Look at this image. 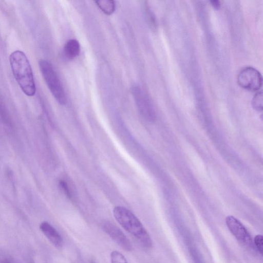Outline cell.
<instances>
[{"mask_svg": "<svg viewBox=\"0 0 263 263\" xmlns=\"http://www.w3.org/2000/svg\"><path fill=\"white\" fill-rule=\"evenodd\" d=\"M59 185L64 192L66 196L69 198H71L72 195L71 190L67 183L65 181L61 180L59 182Z\"/></svg>", "mask_w": 263, "mask_h": 263, "instance_id": "cell-15", "label": "cell"}, {"mask_svg": "<svg viewBox=\"0 0 263 263\" xmlns=\"http://www.w3.org/2000/svg\"><path fill=\"white\" fill-rule=\"evenodd\" d=\"M41 72L50 91L60 104H65L66 98L61 81L51 64L46 60L39 62Z\"/></svg>", "mask_w": 263, "mask_h": 263, "instance_id": "cell-3", "label": "cell"}, {"mask_svg": "<svg viewBox=\"0 0 263 263\" xmlns=\"http://www.w3.org/2000/svg\"><path fill=\"white\" fill-rule=\"evenodd\" d=\"M40 228L49 241L56 248H61L63 246V239L60 234L49 223L42 222Z\"/></svg>", "mask_w": 263, "mask_h": 263, "instance_id": "cell-8", "label": "cell"}, {"mask_svg": "<svg viewBox=\"0 0 263 263\" xmlns=\"http://www.w3.org/2000/svg\"><path fill=\"white\" fill-rule=\"evenodd\" d=\"M131 92L140 114L146 120L153 121L155 118V111L145 92L138 85L132 87Z\"/></svg>", "mask_w": 263, "mask_h": 263, "instance_id": "cell-5", "label": "cell"}, {"mask_svg": "<svg viewBox=\"0 0 263 263\" xmlns=\"http://www.w3.org/2000/svg\"><path fill=\"white\" fill-rule=\"evenodd\" d=\"M102 228L103 230L122 249L127 251H131L133 250L130 241L115 225L109 222H105Z\"/></svg>", "mask_w": 263, "mask_h": 263, "instance_id": "cell-7", "label": "cell"}, {"mask_svg": "<svg viewBox=\"0 0 263 263\" xmlns=\"http://www.w3.org/2000/svg\"><path fill=\"white\" fill-rule=\"evenodd\" d=\"M237 82L240 86L251 91L260 89L262 79L258 70L251 66H247L240 70L237 76Z\"/></svg>", "mask_w": 263, "mask_h": 263, "instance_id": "cell-4", "label": "cell"}, {"mask_svg": "<svg viewBox=\"0 0 263 263\" xmlns=\"http://www.w3.org/2000/svg\"><path fill=\"white\" fill-rule=\"evenodd\" d=\"M226 223L231 233L238 240L246 246L252 245L251 236L239 220L230 215L226 218Z\"/></svg>", "mask_w": 263, "mask_h": 263, "instance_id": "cell-6", "label": "cell"}, {"mask_svg": "<svg viewBox=\"0 0 263 263\" xmlns=\"http://www.w3.org/2000/svg\"><path fill=\"white\" fill-rule=\"evenodd\" d=\"M110 257L111 263H128L124 256L117 251H112Z\"/></svg>", "mask_w": 263, "mask_h": 263, "instance_id": "cell-13", "label": "cell"}, {"mask_svg": "<svg viewBox=\"0 0 263 263\" xmlns=\"http://www.w3.org/2000/svg\"><path fill=\"white\" fill-rule=\"evenodd\" d=\"M210 3L213 7L216 9H218L220 7V4L219 1L212 0L210 1Z\"/></svg>", "mask_w": 263, "mask_h": 263, "instance_id": "cell-16", "label": "cell"}, {"mask_svg": "<svg viewBox=\"0 0 263 263\" xmlns=\"http://www.w3.org/2000/svg\"><path fill=\"white\" fill-rule=\"evenodd\" d=\"M91 263H96V262H95L94 261H92Z\"/></svg>", "mask_w": 263, "mask_h": 263, "instance_id": "cell-18", "label": "cell"}, {"mask_svg": "<svg viewBox=\"0 0 263 263\" xmlns=\"http://www.w3.org/2000/svg\"><path fill=\"white\" fill-rule=\"evenodd\" d=\"M254 244L256 248L262 255L263 252V237L261 235H257L254 238Z\"/></svg>", "mask_w": 263, "mask_h": 263, "instance_id": "cell-14", "label": "cell"}, {"mask_svg": "<svg viewBox=\"0 0 263 263\" xmlns=\"http://www.w3.org/2000/svg\"><path fill=\"white\" fill-rule=\"evenodd\" d=\"M1 263H15V262H13L10 260H7V259H5V260H3Z\"/></svg>", "mask_w": 263, "mask_h": 263, "instance_id": "cell-17", "label": "cell"}, {"mask_svg": "<svg viewBox=\"0 0 263 263\" xmlns=\"http://www.w3.org/2000/svg\"><path fill=\"white\" fill-rule=\"evenodd\" d=\"M80 51V46L79 42L75 39L68 40L64 47L65 55L69 59L77 57Z\"/></svg>", "mask_w": 263, "mask_h": 263, "instance_id": "cell-9", "label": "cell"}, {"mask_svg": "<svg viewBox=\"0 0 263 263\" xmlns=\"http://www.w3.org/2000/svg\"><path fill=\"white\" fill-rule=\"evenodd\" d=\"M9 62L13 76L22 91L27 96H33L36 91L32 68L26 55L21 50L12 52Z\"/></svg>", "mask_w": 263, "mask_h": 263, "instance_id": "cell-1", "label": "cell"}, {"mask_svg": "<svg viewBox=\"0 0 263 263\" xmlns=\"http://www.w3.org/2000/svg\"><path fill=\"white\" fill-rule=\"evenodd\" d=\"M252 104L254 109L261 111L262 109V92L259 91L253 97Z\"/></svg>", "mask_w": 263, "mask_h": 263, "instance_id": "cell-11", "label": "cell"}, {"mask_svg": "<svg viewBox=\"0 0 263 263\" xmlns=\"http://www.w3.org/2000/svg\"><path fill=\"white\" fill-rule=\"evenodd\" d=\"M98 7L106 14L110 15L116 9L115 1L111 0H100L95 1Z\"/></svg>", "mask_w": 263, "mask_h": 263, "instance_id": "cell-10", "label": "cell"}, {"mask_svg": "<svg viewBox=\"0 0 263 263\" xmlns=\"http://www.w3.org/2000/svg\"><path fill=\"white\" fill-rule=\"evenodd\" d=\"M113 214L118 223L128 233L134 236L143 247L150 248L152 246V240L140 221L127 208L115 206Z\"/></svg>", "mask_w": 263, "mask_h": 263, "instance_id": "cell-2", "label": "cell"}, {"mask_svg": "<svg viewBox=\"0 0 263 263\" xmlns=\"http://www.w3.org/2000/svg\"><path fill=\"white\" fill-rule=\"evenodd\" d=\"M144 9L148 23L152 28H155L156 21L154 14L146 4L144 6Z\"/></svg>", "mask_w": 263, "mask_h": 263, "instance_id": "cell-12", "label": "cell"}]
</instances>
